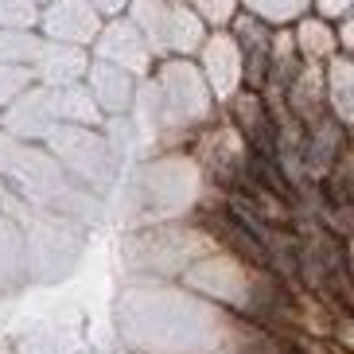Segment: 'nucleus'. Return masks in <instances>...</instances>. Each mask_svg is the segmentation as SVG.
<instances>
[{
    "label": "nucleus",
    "mask_w": 354,
    "mask_h": 354,
    "mask_svg": "<svg viewBox=\"0 0 354 354\" xmlns=\"http://www.w3.org/2000/svg\"><path fill=\"white\" fill-rule=\"evenodd\" d=\"M140 39L148 43L152 59H195L207 39V28L198 24L187 0H129L125 8Z\"/></svg>",
    "instance_id": "nucleus-1"
},
{
    "label": "nucleus",
    "mask_w": 354,
    "mask_h": 354,
    "mask_svg": "<svg viewBox=\"0 0 354 354\" xmlns=\"http://www.w3.org/2000/svg\"><path fill=\"white\" fill-rule=\"evenodd\" d=\"M43 148L51 152V160L63 167L66 176L82 191H105L113 187L121 160L113 156V148L105 145L102 129H74V125H55L43 136Z\"/></svg>",
    "instance_id": "nucleus-2"
},
{
    "label": "nucleus",
    "mask_w": 354,
    "mask_h": 354,
    "mask_svg": "<svg viewBox=\"0 0 354 354\" xmlns=\"http://www.w3.org/2000/svg\"><path fill=\"white\" fill-rule=\"evenodd\" d=\"M90 59L109 63V66H117V71L133 74V78H148L152 66H156V59H152V51H148V43L140 39V32L129 24V16H113V20L102 24L97 39L90 43Z\"/></svg>",
    "instance_id": "nucleus-3"
},
{
    "label": "nucleus",
    "mask_w": 354,
    "mask_h": 354,
    "mask_svg": "<svg viewBox=\"0 0 354 354\" xmlns=\"http://www.w3.org/2000/svg\"><path fill=\"white\" fill-rule=\"evenodd\" d=\"M195 156L198 164L207 167L210 176L226 179L234 187L245 183V167H250V145L238 136V129H230L226 121H214V125L198 129L195 133Z\"/></svg>",
    "instance_id": "nucleus-4"
},
{
    "label": "nucleus",
    "mask_w": 354,
    "mask_h": 354,
    "mask_svg": "<svg viewBox=\"0 0 354 354\" xmlns=\"http://www.w3.org/2000/svg\"><path fill=\"white\" fill-rule=\"evenodd\" d=\"M102 24L105 20L94 12V4H86V0H51V4L39 8L35 32H39L43 39H51V43H66V47L90 51V43L97 39Z\"/></svg>",
    "instance_id": "nucleus-5"
},
{
    "label": "nucleus",
    "mask_w": 354,
    "mask_h": 354,
    "mask_svg": "<svg viewBox=\"0 0 354 354\" xmlns=\"http://www.w3.org/2000/svg\"><path fill=\"white\" fill-rule=\"evenodd\" d=\"M195 66L218 109L241 90V55L238 43L230 39V32H207L203 47L195 51Z\"/></svg>",
    "instance_id": "nucleus-6"
},
{
    "label": "nucleus",
    "mask_w": 354,
    "mask_h": 354,
    "mask_svg": "<svg viewBox=\"0 0 354 354\" xmlns=\"http://www.w3.org/2000/svg\"><path fill=\"white\" fill-rule=\"evenodd\" d=\"M59 125L51 109V90L43 86H28L12 105L0 109V133H8L12 140H24V145H43V136Z\"/></svg>",
    "instance_id": "nucleus-7"
},
{
    "label": "nucleus",
    "mask_w": 354,
    "mask_h": 354,
    "mask_svg": "<svg viewBox=\"0 0 354 354\" xmlns=\"http://www.w3.org/2000/svg\"><path fill=\"white\" fill-rule=\"evenodd\" d=\"M86 66H90V51L43 39L28 71H32V82H35V86H43V90H63V86L82 82V78H86Z\"/></svg>",
    "instance_id": "nucleus-8"
},
{
    "label": "nucleus",
    "mask_w": 354,
    "mask_h": 354,
    "mask_svg": "<svg viewBox=\"0 0 354 354\" xmlns=\"http://www.w3.org/2000/svg\"><path fill=\"white\" fill-rule=\"evenodd\" d=\"M82 86L90 90V97H94V105L102 109V117H125L129 109H133V102H136V86H140V78L117 71V66H109V63L90 59Z\"/></svg>",
    "instance_id": "nucleus-9"
},
{
    "label": "nucleus",
    "mask_w": 354,
    "mask_h": 354,
    "mask_svg": "<svg viewBox=\"0 0 354 354\" xmlns=\"http://www.w3.org/2000/svg\"><path fill=\"white\" fill-rule=\"evenodd\" d=\"M284 113L300 129H308L312 121H319L327 113V102H323V66L300 63V71L292 74L288 90H284Z\"/></svg>",
    "instance_id": "nucleus-10"
},
{
    "label": "nucleus",
    "mask_w": 354,
    "mask_h": 354,
    "mask_svg": "<svg viewBox=\"0 0 354 354\" xmlns=\"http://www.w3.org/2000/svg\"><path fill=\"white\" fill-rule=\"evenodd\" d=\"M323 102L327 117H335L343 129L354 125V59L351 55H335L323 63Z\"/></svg>",
    "instance_id": "nucleus-11"
},
{
    "label": "nucleus",
    "mask_w": 354,
    "mask_h": 354,
    "mask_svg": "<svg viewBox=\"0 0 354 354\" xmlns=\"http://www.w3.org/2000/svg\"><path fill=\"white\" fill-rule=\"evenodd\" d=\"M292 32V43H296V55H300V63H312V66H323L327 59L339 55V43H335V28L319 16H304L288 28Z\"/></svg>",
    "instance_id": "nucleus-12"
},
{
    "label": "nucleus",
    "mask_w": 354,
    "mask_h": 354,
    "mask_svg": "<svg viewBox=\"0 0 354 354\" xmlns=\"http://www.w3.org/2000/svg\"><path fill=\"white\" fill-rule=\"evenodd\" d=\"M51 109L59 125H74V129H102V109L94 105L90 90L82 82L63 86V90H51Z\"/></svg>",
    "instance_id": "nucleus-13"
},
{
    "label": "nucleus",
    "mask_w": 354,
    "mask_h": 354,
    "mask_svg": "<svg viewBox=\"0 0 354 354\" xmlns=\"http://www.w3.org/2000/svg\"><path fill=\"white\" fill-rule=\"evenodd\" d=\"M241 12L261 20L265 28H292L296 20H304L312 12V0H238Z\"/></svg>",
    "instance_id": "nucleus-14"
},
{
    "label": "nucleus",
    "mask_w": 354,
    "mask_h": 354,
    "mask_svg": "<svg viewBox=\"0 0 354 354\" xmlns=\"http://www.w3.org/2000/svg\"><path fill=\"white\" fill-rule=\"evenodd\" d=\"M39 32H0V63L4 66H32L39 51Z\"/></svg>",
    "instance_id": "nucleus-15"
},
{
    "label": "nucleus",
    "mask_w": 354,
    "mask_h": 354,
    "mask_svg": "<svg viewBox=\"0 0 354 354\" xmlns=\"http://www.w3.org/2000/svg\"><path fill=\"white\" fill-rule=\"evenodd\" d=\"M187 4L207 32H226L230 24H234V16L241 12L238 0H187Z\"/></svg>",
    "instance_id": "nucleus-16"
},
{
    "label": "nucleus",
    "mask_w": 354,
    "mask_h": 354,
    "mask_svg": "<svg viewBox=\"0 0 354 354\" xmlns=\"http://www.w3.org/2000/svg\"><path fill=\"white\" fill-rule=\"evenodd\" d=\"M39 4L35 0H0V32H35Z\"/></svg>",
    "instance_id": "nucleus-17"
},
{
    "label": "nucleus",
    "mask_w": 354,
    "mask_h": 354,
    "mask_svg": "<svg viewBox=\"0 0 354 354\" xmlns=\"http://www.w3.org/2000/svg\"><path fill=\"white\" fill-rule=\"evenodd\" d=\"M28 86H35L28 66H4V63H0V109L16 102Z\"/></svg>",
    "instance_id": "nucleus-18"
},
{
    "label": "nucleus",
    "mask_w": 354,
    "mask_h": 354,
    "mask_svg": "<svg viewBox=\"0 0 354 354\" xmlns=\"http://www.w3.org/2000/svg\"><path fill=\"white\" fill-rule=\"evenodd\" d=\"M351 8H354V0H312V16H319V20H327V24H335Z\"/></svg>",
    "instance_id": "nucleus-19"
},
{
    "label": "nucleus",
    "mask_w": 354,
    "mask_h": 354,
    "mask_svg": "<svg viewBox=\"0 0 354 354\" xmlns=\"http://www.w3.org/2000/svg\"><path fill=\"white\" fill-rule=\"evenodd\" d=\"M86 4H94V12L102 20H113V16H125L129 0H86Z\"/></svg>",
    "instance_id": "nucleus-20"
},
{
    "label": "nucleus",
    "mask_w": 354,
    "mask_h": 354,
    "mask_svg": "<svg viewBox=\"0 0 354 354\" xmlns=\"http://www.w3.org/2000/svg\"><path fill=\"white\" fill-rule=\"evenodd\" d=\"M35 4H39V8H43V4H51V0H35Z\"/></svg>",
    "instance_id": "nucleus-21"
}]
</instances>
